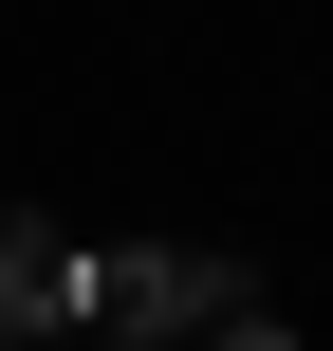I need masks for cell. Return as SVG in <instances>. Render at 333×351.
<instances>
[{"instance_id":"obj_1","label":"cell","mask_w":333,"mask_h":351,"mask_svg":"<svg viewBox=\"0 0 333 351\" xmlns=\"http://www.w3.org/2000/svg\"><path fill=\"white\" fill-rule=\"evenodd\" d=\"M185 315H222V259H185V241L74 259V333H93V351H148V333H185Z\"/></svg>"},{"instance_id":"obj_2","label":"cell","mask_w":333,"mask_h":351,"mask_svg":"<svg viewBox=\"0 0 333 351\" xmlns=\"http://www.w3.org/2000/svg\"><path fill=\"white\" fill-rule=\"evenodd\" d=\"M74 333V241H37V222H0V351Z\"/></svg>"},{"instance_id":"obj_3","label":"cell","mask_w":333,"mask_h":351,"mask_svg":"<svg viewBox=\"0 0 333 351\" xmlns=\"http://www.w3.org/2000/svg\"><path fill=\"white\" fill-rule=\"evenodd\" d=\"M222 351H297V333H260V315H222Z\"/></svg>"}]
</instances>
